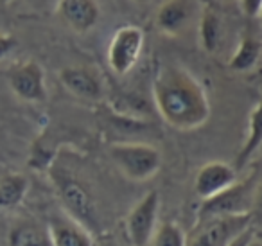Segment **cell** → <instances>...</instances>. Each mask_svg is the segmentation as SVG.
<instances>
[{
    "mask_svg": "<svg viewBox=\"0 0 262 246\" xmlns=\"http://www.w3.org/2000/svg\"><path fill=\"white\" fill-rule=\"evenodd\" d=\"M153 101L171 128L192 131L210 119V101L203 85L180 65H164L153 79Z\"/></svg>",
    "mask_w": 262,
    "mask_h": 246,
    "instance_id": "cell-1",
    "label": "cell"
},
{
    "mask_svg": "<svg viewBox=\"0 0 262 246\" xmlns=\"http://www.w3.org/2000/svg\"><path fill=\"white\" fill-rule=\"evenodd\" d=\"M54 189L58 192L61 205L65 209L67 216L72 217L79 224H83L86 230H99V214L95 207L94 196L90 189L83 183L77 176H74L65 166L54 162L49 171Z\"/></svg>",
    "mask_w": 262,
    "mask_h": 246,
    "instance_id": "cell-2",
    "label": "cell"
},
{
    "mask_svg": "<svg viewBox=\"0 0 262 246\" xmlns=\"http://www.w3.org/2000/svg\"><path fill=\"white\" fill-rule=\"evenodd\" d=\"M110 158L131 181L151 180L162 167V153L151 144L117 142L110 146Z\"/></svg>",
    "mask_w": 262,
    "mask_h": 246,
    "instance_id": "cell-3",
    "label": "cell"
},
{
    "mask_svg": "<svg viewBox=\"0 0 262 246\" xmlns=\"http://www.w3.org/2000/svg\"><path fill=\"white\" fill-rule=\"evenodd\" d=\"M250 224V212L233 214V216H215L198 221L192 234L187 235V246H228Z\"/></svg>",
    "mask_w": 262,
    "mask_h": 246,
    "instance_id": "cell-4",
    "label": "cell"
},
{
    "mask_svg": "<svg viewBox=\"0 0 262 246\" xmlns=\"http://www.w3.org/2000/svg\"><path fill=\"white\" fill-rule=\"evenodd\" d=\"M146 34L139 26H122L113 31V36L108 44L106 59L117 76H126L135 69L142 54Z\"/></svg>",
    "mask_w": 262,
    "mask_h": 246,
    "instance_id": "cell-5",
    "label": "cell"
},
{
    "mask_svg": "<svg viewBox=\"0 0 262 246\" xmlns=\"http://www.w3.org/2000/svg\"><path fill=\"white\" fill-rule=\"evenodd\" d=\"M160 194L149 191L139 203L129 210L126 217V232L133 246H149L155 230L158 227Z\"/></svg>",
    "mask_w": 262,
    "mask_h": 246,
    "instance_id": "cell-6",
    "label": "cell"
},
{
    "mask_svg": "<svg viewBox=\"0 0 262 246\" xmlns=\"http://www.w3.org/2000/svg\"><path fill=\"white\" fill-rule=\"evenodd\" d=\"M8 83L13 94L26 102H43L47 99L45 72L34 59L11 67L8 72Z\"/></svg>",
    "mask_w": 262,
    "mask_h": 246,
    "instance_id": "cell-7",
    "label": "cell"
},
{
    "mask_svg": "<svg viewBox=\"0 0 262 246\" xmlns=\"http://www.w3.org/2000/svg\"><path fill=\"white\" fill-rule=\"evenodd\" d=\"M253 180L235 181L232 187L210 199H203L198 210V221L215 216H233V214L250 212V191Z\"/></svg>",
    "mask_w": 262,
    "mask_h": 246,
    "instance_id": "cell-8",
    "label": "cell"
},
{
    "mask_svg": "<svg viewBox=\"0 0 262 246\" xmlns=\"http://www.w3.org/2000/svg\"><path fill=\"white\" fill-rule=\"evenodd\" d=\"M196 15L198 0H165L155 13V26L165 36H180Z\"/></svg>",
    "mask_w": 262,
    "mask_h": 246,
    "instance_id": "cell-9",
    "label": "cell"
},
{
    "mask_svg": "<svg viewBox=\"0 0 262 246\" xmlns=\"http://www.w3.org/2000/svg\"><path fill=\"white\" fill-rule=\"evenodd\" d=\"M237 181V171L226 162H208L200 167L194 178V192L201 199H210L221 194Z\"/></svg>",
    "mask_w": 262,
    "mask_h": 246,
    "instance_id": "cell-10",
    "label": "cell"
},
{
    "mask_svg": "<svg viewBox=\"0 0 262 246\" xmlns=\"http://www.w3.org/2000/svg\"><path fill=\"white\" fill-rule=\"evenodd\" d=\"M59 81L67 92L84 101H99L104 95L102 79L88 67H65L59 70Z\"/></svg>",
    "mask_w": 262,
    "mask_h": 246,
    "instance_id": "cell-11",
    "label": "cell"
},
{
    "mask_svg": "<svg viewBox=\"0 0 262 246\" xmlns=\"http://www.w3.org/2000/svg\"><path fill=\"white\" fill-rule=\"evenodd\" d=\"M58 15L72 31L86 34L101 20V8L97 0H59Z\"/></svg>",
    "mask_w": 262,
    "mask_h": 246,
    "instance_id": "cell-12",
    "label": "cell"
},
{
    "mask_svg": "<svg viewBox=\"0 0 262 246\" xmlns=\"http://www.w3.org/2000/svg\"><path fill=\"white\" fill-rule=\"evenodd\" d=\"M52 246H95L92 232L72 217L52 216L47 224Z\"/></svg>",
    "mask_w": 262,
    "mask_h": 246,
    "instance_id": "cell-13",
    "label": "cell"
},
{
    "mask_svg": "<svg viewBox=\"0 0 262 246\" xmlns=\"http://www.w3.org/2000/svg\"><path fill=\"white\" fill-rule=\"evenodd\" d=\"M223 34L225 26L214 8H205L200 13V22H198V38L200 45L207 54H215L223 44Z\"/></svg>",
    "mask_w": 262,
    "mask_h": 246,
    "instance_id": "cell-14",
    "label": "cell"
},
{
    "mask_svg": "<svg viewBox=\"0 0 262 246\" xmlns=\"http://www.w3.org/2000/svg\"><path fill=\"white\" fill-rule=\"evenodd\" d=\"M260 146H262V101H258L250 113V119H248V135L235 156L233 167H235L237 173L243 171L250 163L251 156L260 149Z\"/></svg>",
    "mask_w": 262,
    "mask_h": 246,
    "instance_id": "cell-15",
    "label": "cell"
},
{
    "mask_svg": "<svg viewBox=\"0 0 262 246\" xmlns=\"http://www.w3.org/2000/svg\"><path fill=\"white\" fill-rule=\"evenodd\" d=\"M262 54V45L255 36H246L241 38L239 45H237L235 52L232 54V58L228 59V69L233 72H248L258 63Z\"/></svg>",
    "mask_w": 262,
    "mask_h": 246,
    "instance_id": "cell-16",
    "label": "cell"
},
{
    "mask_svg": "<svg viewBox=\"0 0 262 246\" xmlns=\"http://www.w3.org/2000/svg\"><path fill=\"white\" fill-rule=\"evenodd\" d=\"M29 180L24 174L11 173L0 178V210H11L24 201Z\"/></svg>",
    "mask_w": 262,
    "mask_h": 246,
    "instance_id": "cell-17",
    "label": "cell"
},
{
    "mask_svg": "<svg viewBox=\"0 0 262 246\" xmlns=\"http://www.w3.org/2000/svg\"><path fill=\"white\" fill-rule=\"evenodd\" d=\"M8 241L9 246H52L47 228H41L40 224L31 221L13 227Z\"/></svg>",
    "mask_w": 262,
    "mask_h": 246,
    "instance_id": "cell-18",
    "label": "cell"
},
{
    "mask_svg": "<svg viewBox=\"0 0 262 246\" xmlns=\"http://www.w3.org/2000/svg\"><path fill=\"white\" fill-rule=\"evenodd\" d=\"M149 246H187V235L180 224L164 221L157 227Z\"/></svg>",
    "mask_w": 262,
    "mask_h": 246,
    "instance_id": "cell-19",
    "label": "cell"
},
{
    "mask_svg": "<svg viewBox=\"0 0 262 246\" xmlns=\"http://www.w3.org/2000/svg\"><path fill=\"white\" fill-rule=\"evenodd\" d=\"M239 6L248 18H258L262 11V0H239Z\"/></svg>",
    "mask_w": 262,
    "mask_h": 246,
    "instance_id": "cell-20",
    "label": "cell"
},
{
    "mask_svg": "<svg viewBox=\"0 0 262 246\" xmlns=\"http://www.w3.org/2000/svg\"><path fill=\"white\" fill-rule=\"evenodd\" d=\"M16 47V38L8 33H0V59L8 58Z\"/></svg>",
    "mask_w": 262,
    "mask_h": 246,
    "instance_id": "cell-21",
    "label": "cell"
},
{
    "mask_svg": "<svg viewBox=\"0 0 262 246\" xmlns=\"http://www.w3.org/2000/svg\"><path fill=\"white\" fill-rule=\"evenodd\" d=\"M251 237H253V230H251V228L248 227L246 230H244V232H241V234L237 235V237L233 239V241L230 242L228 246H246L248 242L251 241Z\"/></svg>",
    "mask_w": 262,
    "mask_h": 246,
    "instance_id": "cell-22",
    "label": "cell"
},
{
    "mask_svg": "<svg viewBox=\"0 0 262 246\" xmlns=\"http://www.w3.org/2000/svg\"><path fill=\"white\" fill-rule=\"evenodd\" d=\"M246 246H262V241H258V239H255V237H251V241L248 242Z\"/></svg>",
    "mask_w": 262,
    "mask_h": 246,
    "instance_id": "cell-23",
    "label": "cell"
},
{
    "mask_svg": "<svg viewBox=\"0 0 262 246\" xmlns=\"http://www.w3.org/2000/svg\"><path fill=\"white\" fill-rule=\"evenodd\" d=\"M133 2H137V4H144V2H147V0H133Z\"/></svg>",
    "mask_w": 262,
    "mask_h": 246,
    "instance_id": "cell-24",
    "label": "cell"
},
{
    "mask_svg": "<svg viewBox=\"0 0 262 246\" xmlns=\"http://www.w3.org/2000/svg\"><path fill=\"white\" fill-rule=\"evenodd\" d=\"M6 2H8V0H0V4H6Z\"/></svg>",
    "mask_w": 262,
    "mask_h": 246,
    "instance_id": "cell-25",
    "label": "cell"
},
{
    "mask_svg": "<svg viewBox=\"0 0 262 246\" xmlns=\"http://www.w3.org/2000/svg\"><path fill=\"white\" fill-rule=\"evenodd\" d=\"M258 18H260V22H262V11H260V15H258Z\"/></svg>",
    "mask_w": 262,
    "mask_h": 246,
    "instance_id": "cell-26",
    "label": "cell"
}]
</instances>
